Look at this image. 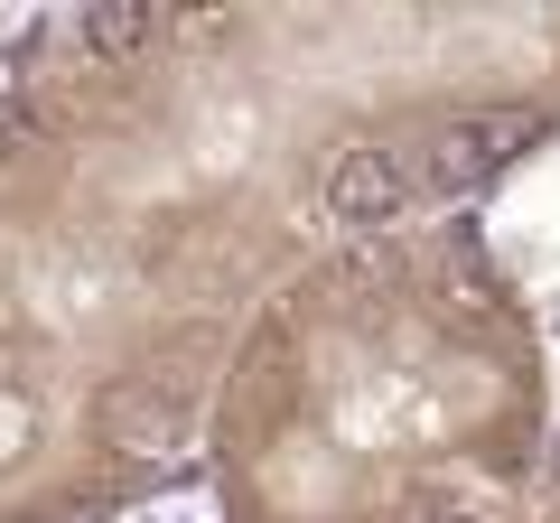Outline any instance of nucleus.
I'll list each match as a JSON object with an SVG mask.
<instances>
[{
    "label": "nucleus",
    "mask_w": 560,
    "mask_h": 523,
    "mask_svg": "<svg viewBox=\"0 0 560 523\" xmlns=\"http://www.w3.org/2000/svg\"><path fill=\"white\" fill-rule=\"evenodd\" d=\"M551 430L533 309L458 216L337 243L215 383L234 523H523Z\"/></svg>",
    "instance_id": "f257e3e1"
},
{
    "label": "nucleus",
    "mask_w": 560,
    "mask_h": 523,
    "mask_svg": "<svg viewBox=\"0 0 560 523\" xmlns=\"http://www.w3.org/2000/svg\"><path fill=\"white\" fill-rule=\"evenodd\" d=\"M523 523H560V430H551V458H541V486L523 504Z\"/></svg>",
    "instance_id": "f03ea898"
}]
</instances>
